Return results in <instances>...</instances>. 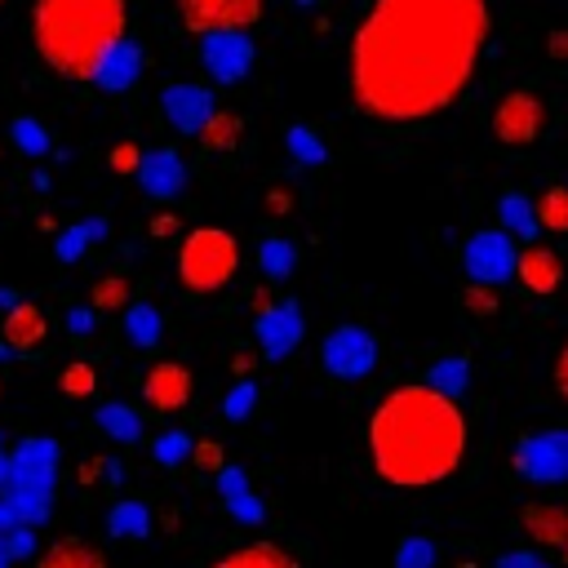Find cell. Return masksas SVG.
<instances>
[{
    "label": "cell",
    "instance_id": "obj_44",
    "mask_svg": "<svg viewBox=\"0 0 568 568\" xmlns=\"http://www.w3.org/2000/svg\"><path fill=\"white\" fill-rule=\"evenodd\" d=\"M0 390H4V377H0Z\"/></svg>",
    "mask_w": 568,
    "mask_h": 568
},
{
    "label": "cell",
    "instance_id": "obj_7",
    "mask_svg": "<svg viewBox=\"0 0 568 568\" xmlns=\"http://www.w3.org/2000/svg\"><path fill=\"white\" fill-rule=\"evenodd\" d=\"M488 124H493V138L497 142H506V146H532L541 138V129H546V106H541V98L532 89H510V93L497 98Z\"/></svg>",
    "mask_w": 568,
    "mask_h": 568
},
{
    "label": "cell",
    "instance_id": "obj_38",
    "mask_svg": "<svg viewBox=\"0 0 568 568\" xmlns=\"http://www.w3.org/2000/svg\"><path fill=\"white\" fill-rule=\"evenodd\" d=\"M13 133L22 138V146H27V151H44V133H40L31 120H18V124H13Z\"/></svg>",
    "mask_w": 568,
    "mask_h": 568
},
{
    "label": "cell",
    "instance_id": "obj_6",
    "mask_svg": "<svg viewBox=\"0 0 568 568\" xmlns=\"http://www.w3.org/2000/svg\"><path fill=\"white\" fill-rule=\"evenodd\" d=\"M178 4V22L191 36H217V31H248L266 0H173Z\"/></svg>",
    "mask_w": 568,
    "mask_h": 568
},
{
    "label": "cell",
    "instance_id": "obj_23",
    "mask_svg": "<svg viewBox=\"0 0 568 568\" xmlns=\"http://www.w3.org/2000/svg\"><path fill=\"white\" fill-rule=\"evenodd\" d=\"M457 306L470 315V320H493L497 311H501V293H497V284H462V293H457Z\"/></svg>",
    "mask_w": 568,
    "mask_h": 568
},
{
    "label": "cell",
    "instance_id": "obj_27",
    "mask_svg": "<svg viewBox=\"0 0 568 568\" xmlns=\"http://www.w3.org/2000/svg\"><path fill=\"white\" fill-rule=\"evenodd\" d=\"M124 333H129L133 346H155L160 333H164V324H160V315L151 306H129L124 311Z\"/></svg>",
    "mask_w": 568,
    "mask_h": 568
},
{
    "label": "cell",
    "instance_id": "obj_3",
    "mask_svg": "<svg viewBox=\"0 0 568 568\" xmlns=\"http://www.w3.org/2000/svg\"><path fill=\"white\" fill-rule=\"evenodd\" d=\"M124 31L129 0H31V44L40 62L71 84L93 80Z\"/></svg>",
    "mask_w": 568,
    "mask_h": 568
},
{
    "label": "cell",
    "instance_id": "obj_1",
    "mask_svg": "<svg viewBox=\"0 0 568 568\" xmlns=\"http://www.w3.org/2000/svg\"><path fill=\"white\" fill-rule=\"evenodd\" d=\"M493 36L488 0H373L346 44L351 106L386 129L448 111Z\"/></svg>",
    "mask_w": 568,
    "mask_h": 568
},
{
    "label": "cell",
    "instance_id": "obj_32",
    "mask_svg": "<svg viewBox=\"0 0 568 568\" xmlns=\"http://www.w3.org/2000/svg\"><path fill=\"white\" fill-rule=\"evenodd\" d=\"M430 559H435L430 541H426V537H408V541L399 546V555H395V568H430Z\"/></svg>",
    "mask_w": 568,
    "mask_h": 568
},
{
    "label": "cell",
    "instance_id": "obj_35",
    "mask_svg": "<svg viewBox=\"0 0 568 568\" xmlns=\"http://www.w3.org/2000/svg\"><path fill=\"white\" fill-rule=\"evenodd\" d=\"M497 568H550V559L537 555V546H532V550H506L497 559Z\"/></svg>",
    "mask_w": 568,
    "mask_h": 568
},
{
    "label": "cell",
    "instance_id": "obj_25",
    "mask_svg": "<svg viewBox=\"0 0 568 568\" xmlns=\"http://www.w3.org/2000/svg\"><path fill=\"white\" fill-rule=\"evenodd\" d=\"M501 231L528 240L532 231H541V226H537V209H532L524 195H501Z\"/></svg>",
    "mask_w": 568,
    "mask_h": 568
},
{
    "label": "cell",
    "instance_id": "obj_40",
    "mask_svg": "<svg viewBox=\"0 0 568 568\" xmlns=\"http://www.w3.org/2000/svg\"><path fill=\"white\" fill-rule=\"evenodd\" d=\"M84 235H89L84 226H80V231H71V235L62 240V257H75V253H80V240H84Z\"/></svg>",
    "mask_w": 568,
    "mask_h": 568
},
{
    "label": "cell",
    "instance_id": "obj_22",
    "mask_svg": "<svg viewBox=\"0 0 568 568\" xmlns=\"http://www.w3.org/2000/svg\"><path fill=\"white\" fill-rule=\"evenodd\" d=\"M537 226L550 231V235H568V186H546L537 200Z\"/></svg>",
    "mask_w": 568,
    "mask_h": 568
},
{
    "label": "cell",
    "instance_id": "obj_21",
    "mask_svg": "<svg viewBox=\"0 0 568 568\" xmlns=\"http://www.w3.org/2000/svg\"><path fill=\"white\" fill-rule=\"evenodd\" d=\"M138 71H142V53H138V44L133 40H120L106 58H102V67H98V84L102 89H124V84H133L138 80Z\"/></svg>",
    "mask_w": 568,
    "mask_h": 568
},
{
    "label": "cell",
    "instance_id": "obj_13",
    "mask_svg": "<svg viewBox=\"0 0 568 568\" xmlns=\"http://www.w3.org/2000/svg\"><path fill=\"white\" fill-rule=\"evenodd\" d=\"M257 346H262V355L266 359H284L297 342H302V306L297 302H288V297H280L271 311H262L257 315Z\"/></svg>",
    "mask_w": 568,
    "mask_h": 568
},
{
    "label": "cell",
    "instance_id": "obj_30",
    "mask_svg": "<svg viewBox=\"0 0 568 568\" xmlns=\"http://www.w3.org/2000/svg\"><path fill=\"white\" fill-rule=\"evenodd\" d=\"M98 390V373L84 364V359H71L67 368H62V395L67 399H89Z\"/></svg>",
    "mask_w": 568,
    "mask_h": 568
},
{
    "label": "cell",
    "instance_id": "obj_45",
    "mask_svg": "<svg viewBox=\"0 0 568 568\" xmlns=\"http://www.w3.org/2000/svg\"><path fill=\"white\" fill-rule=\"evenodd\" d=\"M0 4H4V0H0Z\"/></svg>",
    "mask_w": 568,
    "mask_h": 568
},
{
    "label": "cell",
    "instance_id": "obj_34",
    "mask_svg": "<svg viewBox=\"0 0 568 568\" xmlns=\"http://www.w3.org/2000/svg\"><path fill=\"white\" fill-rule=\"evenodd\" d=\"M191 462L200 466V470H213V475H222L226 466H222V448L213 444V439H200L195 448H191Z\"/></svg>",
    "mask_w": 568,
    "mask_h": 568
},
{
    "label": "cell",
    "instance_id": "obj_18",
    "mask_svg": "<svg viewBox=\"0 0 568 568\" xmlns=\"http://www.w3.org/2000/svg\"><path fill=\"white\" fill-rule=\"evenodd\" d=\"M240 142H244V115H240V111L217 106V111L204 120V129H200V146H204L209 155H226V151H235Z\"/></svg>",
    "mask_w": 568,
    "mask_h": 568
},
{
    "label": "cell",
    "instance_id": "obj_26",
    "mask_svg": "<svg viewBox=\"0 0 568 568\" xmlns=\"http://www.w3.org/2000/svg\"><path fill=\"white\" fill-rule=\"evenodd\" d=\"M89 306H93L98 315H106V311H129V280H124V275H102V280L93 284V293H89Z\"/></svg>",
    "mask_w": 568,
    "mask_h": 568
},
{
    "label": "cell",
    "instance_id": "obj_14",
    "mask_svg": "<svg viewBox=\"0 0 568 568\" xmlns=\"http://www.w3.org/2000/svg\"><path fill=\"white\" fill-rule=\"evenodd\" d=\"M204 67L213 71V80H240L253 62V44L244 31H217V36H204V49H200Z\"/></svg>",
    "mask_w": 568,
    "mask_h": 568
},
{
    "label": "cell",
    "instance_id": "obj_15",
    "mask_svg": "<svg viewBox=\"0 0 568 568\" xmlns=\"http://www.w3.org/2000/svg\"><path fill=\"white\" fill-rule=\"evenodd\" d=\"M213 111H217L213 98H209L204 89H195V84H173V89H164V115H169V124H173L178 133H200Z\"/></svg>",
    "mask_w": 568,
    "mask_h": 568
},
{
    "label": "cell",
    "instance_id": "obj_24",
    "mask_svg": "<svg viewBox=\"0 0 568 568\" xmlns=\"http://www.w3.org/2000/svg\"><path fill=\"white\" fill-rule=\"evenodd\" d=\"M98 426H102L111 439H120V444H133V439L142 435V417H138L133 408H124V404H102V408H98Z\"/></svg>",
    "mask_w": 568,
    "mask_h": 568
},
{
    "label": "cell",
    "instance_id": "obj_16",
    "mask_svg": "<svg viewBox=\"0 0 568 568\" xmlns=\"http://www.w3.org/2000/svg\"><path fill=\"white\" fill-rule=\"evenodd\" d=\"M0 337H4V346H13V351H36V346L49 337V320H44V311H40L36 302H18V306L4 311Z\"/></svg>",
    "mask_w": 568,
    "mask_h": 568
},
{
    "label": "cell",
    "instance_id": "obj_29",
    "mask_svg": "<svg viewBox=\"0 0 568 568\" xmlns=\"http://www.w3.org/2000/svg\"><path fill=\"white\" fill-rule=\"evenodd\" d=\"M106 524H111L115 537H142L146 532V510L138 501H115L111 515H106Z\"/></svg>",
    "mask_w": 568,
    "mask_h": 568
},
{
    "label": "cell",
    "instance_id": "obj_17",
    "mask_svg": "<svg viewBox=\"0 0 568 568\" xmlns=\"http://www.w3.org/2000/svg\"><path fill=\"white\" fill-rule=\"evenodd\" d=\"M209 568H297V559H293L280 541L257 537V541H244V546H235V550L217 555Z\"/></svg>",
    "mask_w": 568,
    "mask_h": 568
},
{
    "label": "cell",
    "instance_id": "obj_4",
    "mask_svg": "<svg viewBox=\"0 0 568 568\" xmlns=\"http://www.w3.org/2000/svg\"><path fill=\"white\" fill-rule=\"evenodd\" d=\"M240 271V240L222 226H195L178 240V284L191 297L222 293Z\"/></svg>",
    "mask_w": 568,
    "mask_h": 568
},
{
    "label": "cell",
    "instance_id": "obj_41",
    "mask_svg": "<svg viewBox=\"0 0 568 568\" xmlns=\"http://www.w3.org/2000/svg\"><path fill=\"white\" fill-rule=\"evenodd\" d=\"M546 49H550V58H568V31H555Z\"/></svg>",
    "mask_w": 568,
    "mask_h": 568
},
{
    "label": "cell",
    "instance_id": "obj_42",
    "mask_svg": "<svg viewBox=\"0 0 568 568\" xmlns=\"http://www.w3.org/2000/svg\"><path fill=\"white\" fill-rule=\"evenodd\" d=\"M178 222H173V213H164V217H151V235H169Z\"/></svg>",
    "mask_w": 568,
    "mask_h": 568
},
{
    "label": "cell",
    "instance_id": "obj_9",
    "mask_svg": "<svg viewBox=\"0 0 568 568\" xmlns=\"http://www.w3.org/2000/svg\"><path fill=\"white\" fill-rule=\"evenodd\" d=\"M515 235L510 231H475L466 240V275L475 284H506L515 280Z\"/></svg>",
    "mask_w": 568,
    "mask_h": 568
},
{
    "label": "cell",
    "instance_id": "obj_20",
    "mask_svg": "<svg viewBox=\"0 0 568 568\" xmlns=\"http://www.w3.org/2000/svg\"><path fill=\"white\" fill-rule=\"evenodd\" d=\"M36 568H106V555L80 537H62L49 550H40Z\"/></svg>",
    "mask_w": 568,
    "mask_h": 568
},
{
    "label": "cell",
    "instance_id": "obj_5",
    "mask_svg": "<svg viewBox=\"0 0 568 568\" xmlns=\"http://www.w3.org/2000/svg\"><path fill=\"white\" fill-rule=\"evenodd\" d=\"M515 470L532 484H564L568 479V426L528 430L515 444Z\"/></svg>",
    "mask_w": 568,
    "mask_h": 568
},
{
    "label": "cell",
    "instance_id": "obj_10",
    "mask_svg": "<svg viewBox=\"0 0 568 568\" xmlns=\"http://www.w3.org/2000/svg\"><path fill=\"white\" fill-rule=\"evenodd\" d=\"M519 532H524L537 550L555 555L559 568H568V506L541 501V497L524 501V506H519Z\"/></svg>",
    "mask_w": 568,
    "mask_h": 568
},
{
    "label": "cell",
    "instance_id": "obj_43",
    "mask_svg": "<svg viewBox=\"0 0 568 568\" xmlns=\"http://www.w3.org/2000/svg\"><path fill=\"white\" fill-rule=\"evenodd\" d=\"M98 475H102V457H89V462L80 466V479L89 484V479H98Z\"/></svg>",
    "mask_w": 568,
    "mask_h": 568
},
{
    "label": "cell",
    "instance_id": "obj_12",
    "mask_svg": "<svg viewBox=\"0 0 568 568\" xmlns=\"http://www.w3.org/2000/svg\"><path fill=\"white\" fill-rule=\"evenodd\" d=\"M515 284L524 288V293H532V297H550V293H559V284H564V257L555 253V248H546V244H519V257H515Z\"/></svg>",
    "mask_w": 568,
    "mask_h": 568
},
{
    "label": "cell",
    "instance_id": "obj_8",
    "mask_svg": "<svg viewBox=\"0 0 568 568\" xmlns=\"http://www.w3.org/2000/svg\"><path fill=\"white\" fill-rule=\"evenodd\" d=\"M320 359H324V368L333 377H346V382L351 377H364L377 364V337L368 328H359V324H342V328H333L324 337Z\"/></svg>",
    "mask_w": 568,
    "mask_h": 568
},
{
    "label": "cell",
    "instance_id": "obj_2",
    "mask_svg": "<svg viewBox=\"0 0 568 568\" xmlns=\"http://www.w3.org/2000/svg\"><path fill=\"white\" fill-rule=\"evenodd\" d=\"M364 444L382 484L435 488L466 457V413L448 390L430 382H404L373 404Z\"/></svg>",
    "mask_w": 568,
    "mask_h": 568
},
{
    "label": "cell",
    "instance_id": "obj_28",
    "mask_svg": "<svg viewBox=\"0 0 568 568\" xmlns=\"http://www.w3.org/2000/svg\"><path fill=\"white\" fill-rule=\"evenodd\" d=\"M217 479H222L226 506H231V510H235L240 519H262V506H257V501H253V493L244 488V475H240V470H231V466H226V470H222Z\"/></svg>",
    "mask_w": 568,
    "mask_h": 568
},
{
    "label": "cell",
    "instance_id": "obj_19",
    "mask_svg": "<svg viewBox=\"0 0 568 568\" xmlns=\"http://www.w3.org/2000/svg\"><path fill=\"white\" fill-rule=\"evenodd\" d=\"M138 178H142V186L151 191V195H173L178 186H182V160L164 146V151H146L142 155V169H138Z\"/></svg>",
    "mask_w": 568,
    "mask_h": 568
},
{
    "label": "cell",
    "instance_id": "obj_11",
    "mask_svg": "<svg viewBox=\"0 0 568 568\" xmlns=\"http://www.w3.org/2000/svg\"><path fill=\"white\" fill-rule=\"evenodd\" d=\"M191 373L178 359H160L142 373V404L151 413H182L191 404Z\"/></svg>",
    "mask_w": 568,
    "mask_h": 568
},
{
    "label": "cell",
    "instance_id": "obj_36",
    "mask_svg": "<svg viewBox=\"0 0 568 568\" xmlns=\"http://www.w3.org/2000/svg\"><path fill=\"white\" fill-rule=\"evenodd\" d=\"M111 169H115V173H138V169H142V151H138L133 142L115 146V151H111Z\"/></svg>",
    "mask_w": 568,
    "mask_h": 568
},
{
    "label": "cell",
    "instance_id": "obj_37",
    "mask_svg": "<svg viewBox=\"0 0 568 568\" xmlns=\"http://www.w3.org/2000/svg\"><path fill=\"white\" fill-rule=\"evenodd\" d=\"M550 377H555V390H559V399L568 404V337H564V346H559V355H555V368H550Z\"/></svg>",
    "mask_w": 568,
    "mask_h": 568
},
{
    "label": "cell",
    "instance_id": "obj_39",
    "mask_svg": "<svg viewBox=\"0 0 568 568\" xmlns=\"http://www.w3.org/2000/svg\"><path fill=\"white\" fill-rule=\"evenodd\" d=\"M248 404H253V386L244 382V386H235V395L226 399V413H231V417H240V413H244Z\"/></svg>",
    "mask_w": 568,
    "mask_h": 568
},
{
    "label": "cell",
    "instance_id": "obj_31",
    "mask_svg": "<svg viewBox=\"0 0 568 568\" xmlns=\"http://www.w3.org/2000/svg\"><path fill=\"white\" fill-rule=\"evenodd\" d=\"M293 257H297V253H293V244H288V240H266V244H262V253H257L262 271H266V275H275V280H284V275L293 271Z\"/></svg>",
    "mask_w": 568,
    "mask_h": 568
},
{
    "label": "cell",
    "instance_id": "obj_33",
    "mask_svg": "<svg viewBox=\"0 0 568 568\" xmlns=\"http://www.w3.org/2000/svg\"><path fill=\"white\" fill-rule=\"evenodd\" d=\"M191 448H195V444H191L186 435H178V430H173V435H164V439H155V457H160V462H169V466H178L182 457H191Z\"/></svg>",
    "mask_w": 568,
    "mask_h": 568
}]
</instances>
